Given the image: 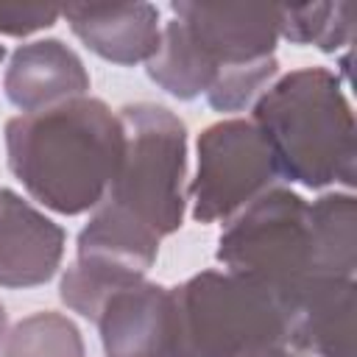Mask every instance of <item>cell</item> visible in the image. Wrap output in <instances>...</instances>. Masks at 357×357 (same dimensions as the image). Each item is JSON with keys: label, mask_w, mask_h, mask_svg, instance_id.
<instances>
[{"label": "cell", "mask_w": 357, "mask_h": 357, "mask_svg": "<svg viewBox=\"0 0 357 357\" xmlns=\"http://www.w3.org/2000/svg\"><path fill=\"white\" fill-rule=\"evenodd\" d=\"M64 229L14 190H0V287H36L56 276Z\"/></svg>", "instance_id": "cell-9"}, {"label": "cell", "mask_w": 357, "mask_h": 357, "mask_svg": "<svg viewBox=\"0 0 357 357\" xmlns=\"http://www.w3.org/2000/svg\"><path fill=\"white\" fill-rule=\"evenodd\" d=\"M117 117L123 123V156L103 201L162 240L178 231L184 220L187 128L167 106L148 100L123 106Z\"/></svg>", "instance_id": "cell-4"}, {"label": "cell", "mask_w": 357, "mask_h": 357, "mask_svg": "<svg viewBox=\"0 0 357 357\" xmlns=\"http://www.w3.org/2000/svg\"><path fill=\"white\" fill-rule=\"evenodd\" d=\"M176 357H240L287 343V304L268 284L231 271H201L170 287Z\"/></svg>", "instance_id": "cell-3"}, {"label": "cell", "mask_w": 357, "mask_h": 357, "mask_svg": "<svg viewBox=\"0 0 357 357\" xmlns=\"http://www.w3.org/2000/svg\"><path fill=\"white\" fill-rule=\"evenodd\" d=\"M3 92L22 114L45 112L89 92V73L81 56L61 39L20 45L6 67Z\"/></svg>", "instance_id": "cell-10"}, {"label": "cell", "mask_w": 357, "mask_h": 357, "mask_svg": "<svg viewBox=\"0 0 357 357\" xmlns=\"http://www.w3.org/2000/svg\"><path fill=\"white\" fill-rule=\"evenodd\" d=\"M0 357H86L78 326L53 310L33 312L14 324Z\"/></svg>", "instance_id": "cell-15"}, {"label": "cell", "mask_w": 357, "mask_h": 357, "mask_svg": "<svg viewBox=\"0 0 357 357\" xmlns=\"http://www.w3.org/2000/svg\"><path fill=\"white\" fill-rule=\"evenodd\" d=\"M215 259L223 271L268 284L290 307L293 296L318 276L310 204L287 187L262 192L231 218Z\"/></svg>", "instance_id": "cell-5"}, {"label": "cell", "mask_w": 357, "mask_h": 357, "mask_svg": "<svg viewBox=\"0 0 357 357\" xmlns=\"http://www.w3.org/2000/svg\"><path fill=\"white\" fill-rule=\"evenodd\" d=\"M6 337H8V315H6V307H3V301H0V351H3Z\"/></svg>", "instance_id": "cell-19"}, {"label": "cell", "mask_w": 357, "mask_h": 357, "mask_svg": "<svg viewBox=\"0 0 357 357\" xmlns=\"http://www.w3.org/2000/svg\"><path fill=\"white\" fill-rule=\"evenodd\" d=\"M240 357H307V354L290 349L287 343H279V346H259V349H251V351H245V354H240Z\"/></svg>", "instance_id": "cell-18"}, {"label": "cell", "mask_w": 357, "mask_h": 357, "mask_svg": "<svg viewBox=\"0 0 357 357\" xmlns=\"http://www.w3.org/2000/svg\"><path fill=\"white\" fill-rule=\"evenodd\" d=\"M254 126L265 134L282 178L310 190L357 176V128L340 78L326 67H301L276 78L254 100Z\"/></svg>", "instance_id": "cell-2"}, {"label": "cell", "mask_w": 357, "mask_h": 357, "mask_svg": "<svg viewBox=\"0 0 357 357\" xmlns=\"http://www.w3.org/2000/svg\"><path fill=\"white\" fill-rule=\"evenodd\" d=\"M59 17H61V11L50 8V6L0 3V33L3 36H31L45 28H53Z\"/></svg>", "instance_id": "cell-17"}, {"label": "cell", "mask_w": 357, "mask_h": 357, "mask_svg": "<svg viewBox=\"0 0 357 357\" xmlns=\"http://www.w3.org/2000/svg\"><path fill=\"white\" fill-rule=\"evenodd\" d=\"M173 17L198 56L215 70L273 59L279 42V6H206L170 3Z\"/></svg>", "instance_id": "cell-7"}, {"label": "cell", "mask_w": 357, "mask_h": 357, "mask_svg": "<svg viewBox=\"0 0 357 357\" xmlns=\"http://www.w3.org/2000/svg\"><path fill=\"white\" fill-rule=\"evenodd\" d=\"M318 276L354 279L357 268V204L351 192H324L310 204Z\"/></svg>", "instance_id": "cell-13"}, {"label": "cell", "mask_w": 357, "mask_h": 357, "mask_svg": "<svg viewBox=\"0 0 357 357\" xmlns=\"http://www.w3.org/2000/svg\"><path fill=\"white\" fill-rule=\"evenodd\" d=\"M276 73H279L276 56L257 61V64L223 70L215 78V84L209 86L206 100L215 112H243L276 81Z\"/></svg>", "instance_id": "cell-16"}, {"label": "cell", "mask_w": 357, "mask_h": 357, "mask_svg": "<svg viewBox=\"0 0 357 357\" xmlns=\"http://www.w3.org/2000/svg\"><path fill=\"white\" fill-rule=\"evenodd\" d=\"M287 310L290 349L307 357H354V279L315 276Z\"/></svg>", "instance_id": "cell-11"}, {"label": "cell", "mask_w": 357, "mask_h": 357, "mask_svg": "<svg viewBox=\"0 0 357 357\" xmlns=\"http://www.w3.org/2000/svg\"><path fill=\"white\" fill-rule=\"evenodd\" d=\"M95 324L106 357H176L170 287L134 282L106 298Z\"/></svg>", "instance_id": "cell-8"}, {"label": "cell", "mask_w": 357, "mask_h": 357, "mask_svg": "<svg viewBox=\"0 0 357 357\" xmlns=\"http://www.w3.org/2000/svg\"><path fill=\"white\" fill-rule=\"evenodd\" d=\"M8 170L22 187L59 215L95 209L123 156V123L98 98L17 114L6 123Z\"/></svg>", "instance_id": "cell-1"}, {"label": "cell", "mask_w": 357, "mask_h": 357, "mask_svg": "<svg viewBox=\"0 0 357 357\" xmlns=\"http://www.w3.org/2000/svg\"><path fill=\"white\" fill-rule=\"evenodd\" d=\"M3 59H6V47L0 45V61H3Z\"/></svg>", "instance_id": "cell-20"}, {"label": "cell", "mask_w": 357, "mask_h": 357, "mask_svg": "<svg viewBox=\"0 0 357 357\" xmlns=\"http://www.w3.org/2000/svg\"><path fill=\"white\" fill-rule=\"evenodd\" d=\"M198 170L190 181L198 223L231 220L282 178L276 156L254 120L231 117L206 126L195 142Z\"/></svg>", "instance_id": "cell-6"}, {"label": "cell", "mask_w": 357, "mask_h": 357, "mask_svg": "<svg viewBox=\"0 0 357 357\" xmlns=\"http://www.w3.org/2000/svg\"><path fill=\"white\" fill-rule=\"evenodd\" d=\"M279 36L293 45H315L324 53H337L351 42L349 3H307L279 6Z\"/></svg>", "instance_id": "cell-14"}, {"label": "cell", "mask_w": 357, "mask_h": 357, "mask_svg": "<svg viewBox=\"0 0 357 357\" xmlns=\"http://www.w3.org/2000/svg\"><path fill=\"white\" fill-rule=\"evenodd\" d=\"M70 31L100 59L112 64L151 61L159 50L162 22L151 3H89L61 11Z\"/></svg>", "instance_id": "cell-12"}]
</instances>
